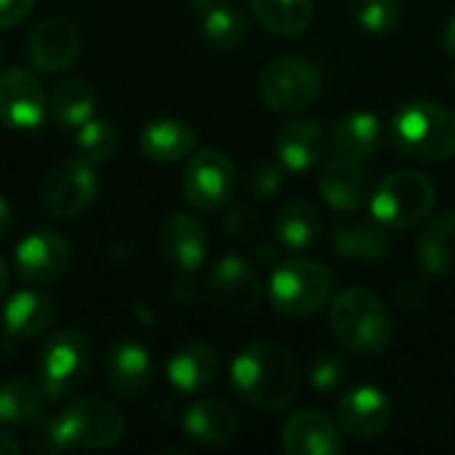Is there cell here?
<instances>
[{
	"instance_id": "12",
	"label": "cell",
	"mask_w": 455,
	"mask_h": 455,
	"mask_svg": "<svg viewBox=\"0 0 455 455\" xmlns=\"http://www.w3.org/2000/svg\"><path fill=\"white\" fill-rule=\"evenodd\" d=\"M72 264L69 243L56 232H32L16 248V272L24 283L48 285L59 280Z\"/></svg>"
},
{
	"instance_id": "34",
	"label": "cell",
	"mask_w": 455,
	"mask_h": 455,
	"mask_svg": "<svg viewBox=\"0 0 455 455\" xmlns=\"http://www.w3.org/2000/svg\"><path fill=\"white\" fill-rule=\"evenodd\" d=\"M403 0H352V16L373 35L392 32L400 21Z\"/></svg>"
},
{
	"instance_id": "11",
	"label": "cell",
	"mask_w": 455,
	"mask_h": 455,
	"mask_svg": "<svg viewBox=\"0 0 455 455\" xmlns=\"http://www.w3.org/2000/svg\"><path fill=\"white\" fill-rule=\"evenodd\" d=\"M208 296L221 312L248 317L261 304V280L245 259L224 256L208 275Z\"/></svg>"
},
{
	"instance_id": "4",
	"label": "cell",
	"mask_w": 455,
	"mask_h": 455,
	"mask_svg": "<svg viewBox=\"0 0 455 455\" xmlns=\"http://www.w3.org/2000/svg\"><path fill=\"white\" fill-rule=\"evenodd\" d=\"M336 288V275L320 261H285L269 277V301L277 312L291 317L315 315L323 309Z\"/></svg>"
},
{
	"instance_id": "5",
	"label": "cell",
	"mask_w": 455,
	"mask_h": 455,
	"mask_svg": "<svg viewBox=\"0 0 455 455\" xmlns=\"http://www.w3.org/2000/svg\"><path fill=\"white\" fill-rule=\"evenodd\" d=\"M437 189L429 176L419 171H395L373 189L371 213L379 224L392 229H408L429 216Z\"/></svg>"
},
{
	"instance_id": "37",
	"label": "cell",
	"mask_w": 455,
	"mask_h": 455,
	"mask_svg": "<svg viewBox=\"0 0 455 455\" xmlns=\"http://www.w3.org/2000/svg\"><path fill=\"white\" fill-rule=\"evenodd\" d=\"M245 189L251 197H269L280 187V171L272 163H253L245 173Z\"/></svg>"
},
{
	"instance_id": "43",
	"label": "cell",
	"mask_w": 455,
	"mask_h": 455,
	"mask_svg": "<svg viewBox=\"0 0 455 455\" xmlns=\"http://www.w3.org/2000/svg\"><path fill=\"white\" fill-rule=\"evenodd\" d=\"M192 3V8L195 11H200V13H205V11H211L213 5H219V3H224V0H189Z\"/></svg>"
},
{
	"instance_id": "1",
	"label": "cell",
	"mask_w": 455,
	"mask_h": 455,
	"mask_svg": "<svg viewBox=\"0 0 455 455\" xmlns=\"http://www.w3.org/2000/svg\"><path fill=\"white\" fill-rule=\"evenodd\" d=\"M299 384L293 355L275 341H251L232 363V387L256 411H283L296 400Z\"/></svg>"
},
{
	"instance_id": "29",
	"label": "cell",
	"mask_w": 455,
	"mask_h": 455,
	"mask_svg": "<svg viewBox=\"0 0 455 455\" xmlns=\"http://www.w3.org/2000/svg\"><path fill=\"white\" fill-rule=\"evenodd\" d=\"M275 232L285 248L304 251V248L317 245V240L323 237V216L312 203L293 200L280 211Z\"/></svg>"
},
{
	"instance_id": "17",
	"label": "cell",
	"mask_w": 455,
	"mask_h": 455,
	"mask_svg": "<svg viewBox=\"0 0 455 455\" xmlns=\"http://www.w3.org/2000/svg\"><path fill=\"white\" fill-rule=\"evenodd\" d=\"M163 259L181 275H192L208 256V232L192 213H171L157 232Z\"/></svg>"
},
{
	"instance_id": "42",
	"label": "cell",
	"mask_w": 455,
	"mask_h": 455,
	"mask_svg": "<svg viewBox=\"0 0 455 455\" xmlns=\"http://www.w3.org/2000/svg\"><path fill=\"white\" fill-rule=\"evenodd\" d=\"M443 43H445V48H448V53L455 56V16L445 24V29H443Z\"/></svg>"
},
{
	"instance_id": "21",
	"label": "cell",
	"mask_w": 455,
	"mask_h": 455,
	"mask_svg": "<svg viewBox=\"0 0 455 455\" xmlns=\"http://www.w3.org/2000/svg\"><path fill=\"white\" fill-rule=\"evenodd\" d=\"M107 381L120 397H141L152 384L149 352L136 341H117L107 352Z\"/></svg>"
},
{
	"instance_id": "7",
	"label": "cell",
	"mask_w": 455,
	"mask_h": 455,
	"mask_svg": "<svg viewBox=\"0 0 455 455\" xmlns=\"http://www.w3.org/2000/svg\"><path fill=\"white\" fill-rule=\"evenodd\" d=\"M91 368V344L77 331H56L45 339L37 355L40 384L51 400L75 392Z\"/></svg>"
},
{
	"instance_id": "39",
	"label": "cell",
	"mask_w": 455,
	"mask_h": 455,
	"mask_svg": "<svg viewBox=\"0 0 455 455\" xmlns=\"http://www.w3.org/2000/svg\"><path fill=\"white\" fill-rule=\"evenodd\" d=\"M35 0H0V27H11L21 21Z\"/></svg>"
},
{
	"instance_id": "10",
	"label": "cell",
	"mask_w": 455,
	"mask_h": 455,
	"mask_svg": "<svg viewBox=\"0 0 455 455\" xmlns=\"http://www.w3.org/2000/svg\"><path fill=\"white\" fill-rule=\"evenodd\" d=\"M237 189V168L219 149H200L184 171V195L197 211H219Z\"/></svg>"
},
{
	"instance_id": "46",
	"label": "cell",
	"mask_w": 455,
	"mask_h": 455,
	"mask_svg": "<svg viewBox=\"0 0 455 455\" xmlns=\"http://www.w3.org/2000/svg\"><path fill=\"white\" fill-rule=\"evenodd\" d=\"M451 80H453V85H455V67H453V75H451Z\"/></svg>"
},
{
	"instance_id": "45",
	"label": "cell",
	"mask_w": 455,
	"mask_h": 455,
	"mask_svg": "<svg viewBox=\"0 0 455 455\" xmlns=\"http://www.w3.org/2000/svg\"><path fill=\"white\" fill-rule=\"evenodd\" d=\"M5 328H3V323H0V355H5L8 352V341H5Z\"/></svg>"
},
{
	"instance_id": "6",
	"label": "cell",
	"mask_w": 455,
	"mask_h": 455,
	"mask_svg": "<svg viewBox=\"0 0 455 455\" xmlns=\"http://www.w3.org/2000/svg\"><path fill=\"white\" fill-rule=\"evenodd\" d=\"M323 80L315 64L307 59L285 56L267 64L259 75V96L261 101L280 115H299L315 104L320 96Z\"/></svg>"
},
{
	"instance_id": "18",
	"label": "cell",
	"mask_w": 455,
	"mask_h": 455,
	"mask_svg": "<svg viewBox=\"0 0 455 455\" xmlns=\"http://www.w3.org/2000/svg\"><path fill=\"white\" fill-rule=\"evenodd\" d=\"M341 429L320 411H299L283 427V451L288 455H339Z\"/></svg>"
},
{
	"instance_id": "14",
	"label": "cell",
	"mask_w": 455,
	"mask_h": 455,
	"mask_svg": "<svg viewBox=\"0 0 455 455\" xmlns=\"http://www.w3.org/2000/svg\"><path fill=\"white\" fill-rule=\"evenodd\" d=\"M320 195L333 211L341 213L360 211L373 197L371 171L363 165V160L336 155L320 171Z\"/></svg>"
},
{
	"instance_id": "9",
	"label": "cell",
	"mask_w": 455,
	"mask_h": 455,
	"mask_svg": "<svg viewBox=\"0 0 455 455\" xmlns=\"http://www.w3.org/2000/svg\"><path fill=\"white\" fill-rule=\"evenodd\" d=\"M99 195V179L88 160H67L51 168L40 181V203L56 219H72Z\"/></svg>"
},
{
	"instance_id": "13",
	"label": "cell",
	"mask_w": 455,
	"mask_h": 455,
	"mask_svg": "<svg viewBox=\"0 0 455 455\" xmlns=\"http://www.w3.org/2000/svg\"><path fill=\"white\" fill-rule=\"evenodd\" d=\"M45 117V96L40 80L21 67L0 75V120L13 131H32Z\"/></svg>"
},
{
	"instance_id": "8",
	"label": "cell",
	"mask_w": 455,
	"mask_h": 455,
	"mask_svg": "<svg viewBox=\"0 0 455 455\" xmlns=\"http://www.w3.org/2000/svg\"><path fill=\"white\" fill-rule=\"evenodd\" d=\"M56 419L69 448H112L115 443H120L125 432L123 413L104 397L72 400Z\"/></svg>"
},
{
	"instance_id": "19",
	"label": "cell",
	"mask_w": 455,
	"mask_h": 455,
	"mask_svg": "<svg viewBox=\"0 0 455 455\" xmlns=\"http://www.w3.org/2000/svg\"><path fill=\"white\" fill-rule=\"evenodd\" d=\"M219 368H221V363H219V355L213 352V347H208L203 341H192V344L179 347L171 355L165 373L176 392L197 395L216 381Z\"/></svg>"
},
{
	"instance_id": "15",
	"label": "cell",
	"mask_w": 455,
	"mask_h": 455,
	"mask_svg": "<svg viewBox=\"0 0 455 455\" xmlns=\"http://www.w3.org/2000/svg\"><path fill=\"white\" fill-rule=\"evenodd\" d=\"M392 421V403L376 387L349 389L336 403V424L355 440H373L387 432Z\"/></svg>"
},
{
	"instance_id": "30",
	"label": "cell",
	"mask_w": 455,
	"mask_h": 455,
	"mask_svg": "<svg viewBox=\"0 0 455 455\" xmlns=\"http://www.w3.org/2000/svg\"><path fill=\"white\" fill-rule=\"evenodd\" d=\"M48 109L53 120L64 128H80L96 112V91L88 80L72 77L53 88Z\"/></svg>"
},
{
	"instance_id": "36",
	"label": "cell",
	"mask_w": 455,
	"mask_h": 455,
	"mask_svg": "<svg viewBox=\"0 0 455 455\" xmlns=\"http://www.w3.org/2000/svg\"><path fill=\"white\" fill-rule=\"evenodd\" d=\"M29 451L40 455H56L72 451L56 416L53 419H43L40 424L32 427V432H29Z\"/></svg>"
},
{
	"instance_id": "40",
	"label": "cell",
	"mask_w": 455,
	"mask_h": 455,
	"mask_svg": "<svg viewBox=\"0 0 455 455\" xmlns=\"http://www.w3.org/2000/svg\"><path fill=\"white\" fill-rule=\"evenodd\" d=\"M11 227H13V213H11V205L5 203V197H0V240H3V237H8Z\"/></svg>"
},
{
	"instance_id": "25",
	"label": "cell",
	"mask_w": 455,
	"mask_h": 455,
	"mask_svg": "<svg viewBox=\"0 0 455 455\" xmlns=\"http://www.w3.org/2000/svg\"><path fill=\"white\" fill-rule=\"evenodd\" d=\"M416 253L429 275H455V211L440 213L435 221L424 227V232L419 235Z\"/></svg>"
},
{
	"instance_id": "23",
	"label": "cell",
	"mask_w": 455,
	"mask_h": 455,
	"mask_svg": "<svg viewBox=\"0 0 455 455\" xmlns=\"http://www.w3.org/2000/svg\"><path fill=\"white\" fill-rule=\"evenodd\" d=\"M381 144V123L371 112H352L336 120L328 136V147L339 157L365 160Z\"/></svg>"
},
{
	"instance_id": "3",
	"label": "cell",
	"mask_w": 455,
	"mask_h": 455,
	"mask_svg": "<svg viewBox=\"0 0 455 455\" xmlns=\"http://www.w3.org/2000/svg\"><path fill=\"white\" fill-rule=\"evenodd\" d=\"M389 136L408 157L448 160L455 155V115L437 101H413L395 115Z\"/></svg>"
},
{
	"instance_id": "35",
	"label": "cell",
	"mask_w": 455,
	"mask_h": 455,
	"mask_svg": "<svg viewBox=\"0 0 455 455\" xmlns=\"http://www.w3.org/2000/svg\"><path fill=\"white\" fill-rule=\"evenodd\" d=\"M349 371L352 365L347 363L344 355L339 352H328L323 355L315 365H312V387L317 392H333V389H341L349 379Z\"/></svg>"
},
{
	"instance_id": "33",
	"label": "cell",
	"mask_w": 455,
	"mask_h": 455,
	"mask_svg": "<svg viewBox=\"0 0 455 455\" xmlns=\"http://www.w3.org/2000/svg\"><path fill=\"white\" fill-rule=\"evenodd\" d=\"M120 136L109 120H85L75 136V149L88 163H104L117 152Z\"/></svg>"
},
{
	"instance_id": "47",
	"label": "cell",
	"mask_w": 455,
	"mask_h": 455,
	"mask_svg": "<svg viewBox=\"0 0 455 455\" xmlns=\"http://www.w3.org/2000/svg\"><path fill=\"white\" fill-rule=\"evenodd\" d=\"M0 61H3V48H0Z\"/></svg>"
},
{
	"instance_id": "41",
	"label": "cell",
	"mask_w": 455,
	"mask_h": 455,
	"mask_svg": "<svg viewBox=\"0 0 455 455\" xmlns=\"http://www.w3.org/2000/svg\"><path fill=\"white\" fill-rule=\"evenodd\" d=\"M19 453H21V445H19L11 435L0 432V455H19Z\"/></svg>"
},
{
	"instance_id": "44",
	"label": "cell",
	"mask_w": 455,
	"mask_h": 455,
	"mask_svg": "<svg viewBox=\"0 0 455 455\" xmlns=\"http://www.w3.org/2000/svg\"><path fill=\"white\" fill-rule=\"evenodd\" d=\"M5 288H8V272H5V264L0 259V296L5 293Z\"/></svg>"
},
{
	"instance_id": "2",
	"label": "cell",
	"mask_w": 455,
	"mask_h": 455,
	"mask_svg": "<svg viewBox=\"0 0 455 455\" xmlns=\"http://www.w3.org/2000/svg\"><path fill=\"white\" fill-rule=\"evenodd\" d=\"M331 328L357 355H381L395 336L389 309L365 288H349L331 301Z\"/></svg>"
},
{
	"instance_id": "24",
	"label": "cell",
	"mask_w": 455,
	"mask_h": 455,
	"mask_svg": "<svg viewBox=\"0 0 455 455\" xmlns=\"http://www.w3.org/2000/svg\"><path fill=\"white\" fill-rule=\"evenodd\" d=\"M139 147L155 163H173L189 155V149L195 147V131L184 120L155 117L141 128Z\"/></svg>"
},
{
	"instance_id": "38",
	"label": "cell",
	"mask_w": 455,
	"mask_h": 455,
	"mask_svg": "<svg viewBox=\"0 0 455 455\" xmlns=\"http://www.w3.org/2000/svg\"><path fill=\"white\" fill-rule=\"evenodd\" d=\"M256 227H259V216H256V211H253L251 205H237V208L227 216V229H229V235L237 237V240L251 237V235L256 232Z\"/></svg>"
},
{
	"instance_id": "16",
	"label": "cell",
	"mask_w": 455,
	"mask_h": 455,
	"mask_svg": "<svg viewBox=\"0 0 455 455\" xmlns=\"http://www.w3.org/2000/svg\"><path fill=\"white\" fill-rule=\"evenodd\" d=\"M27 56L35 69L56 75L69 69L80 56V32L69 19L40 21L27 40Z\"/></svg>"
},
{
	"instance_id": "32",
	"label": "cell",
	"mask_w": 455,
	"mask_h": 455,
	"mask_svg": "<svg viewBox=\"0 0 455 455\" xmlns=\"http://www.w3.org/2000/svg\"><path fill=\"white\" fill-rule=\"evenodd\" d=\"M245 35H248V19L237 5L224 0L203 13V37L216 51H229L240 45Z\"/></svg>"
},
{
	"instance_id": "31",
	"label": "cell",
	"mask_w": 455,
	"mask_h": 455,
	"mask_svg": "<svg viewBox=\"0 0 455 455\" xmlns=\"http://www.w3.org/2000/svg\"><path fill=\"white\" fill-rule=\"evenodd\" d=\"M251 11L275 35H301L315 16L312 0H251Z\"/></svg>"
},
{
	"instance_id": "27",
	"label": "cell",
	"mask_w": 455,
	"mask_h": 455,
	"mask_svg": "<svg viewBox=\"0 0 455 455\" xmlns=\"http://www.w3.org/2000/svg\"><path fill=\"white\" fill-rule=\"evenodd\" d=\"M331 240H333V248L344 259H357V261H376L389 248L384 224H379L376 219L373 221H363V219L339 221L331 229Z\"/></svg>"
},
{
	"instance_id": "20",
	"label": "cell",
	"mask_w": 455,
	"mask_h": 455,
	"mask_svg": "<svg viewBox=\"0 0 455 455\" xmlns=\"http://www.w3.org/2000/svg\"><path fill=\"white\" fill-rule=\"evenodd\" d=\"M328 147V136L323 125L312 117H296L288 120L277 131V157L288 171H307L312 168Z\"/></svg>"
},
{
	"instance_id": "22",
	"label": "cell",
	"mask_w": 455,
	"mask_h": 455,
	"mask_svg": "<svg viewBox=\"0 0 455 455\" xmlns=\"http://www.w3.org/2000/svg\"><path fill=\"white\" fill-rule=\"evenodd\" d=\"M184 432L203 445H229L240 432V416L224 400H200L187 411Z\"/></svg>"
},
{
	"instance_id": "28",
	"label": "cell",
	"mask_w": 455,
	"mask_h": 455,
	"mask_svg": "<svg viewBox=\"0 0 455 455\" xmlns=\"http://www.w3.org/2000/svg\"><path fill=\"white\" fill-rule=\"evenodd\" d=\"M45 389L29 379H11L0 384V424L27 427L35 424L45 408Z\"/></svg>"
},
{
	"instance_id": "26",
	"label": "cell",
	"mask_w": 455,
	"mask_h": 455,
	"mask_svg": "<svg viewBox=\"0 0 455 455\" xmlns=\"http://www.w3.org/2000/svg\"><path fill=\"white\" fill-rule=\"evenodd\" d=\"M53 320V304L48 296L37 291H19L3 307L0 323L13 339H32L43 333Z\"/></svg>"
}]
</instances>
